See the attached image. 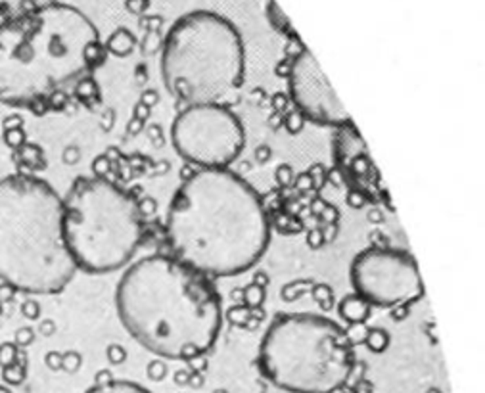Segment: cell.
I'll use <instances>...</instances> for the list:
<instances>
[{"instance_id":"9a60e30c","label":"cell","mask_w":485,"mask_h":393,"mask_svg":"<svg viewBox=\"0 0 485 393\" xmlns=\"http://www.w3.org/2000/svg\"><path fill=\"white\" fill-rule=\"evenodd\" d=\"M368 313V305L365 301H361L357 296L348 298L345 301H341V316H345L349 323H359L363 320Z\"/></svg>"},{"instance_id":"ba28073f","label":"cell","mask_w":485,"mask_h":393,"mask_svg":"<svg viewBox=\"0 0 485 393\" xmlns=\"http://www.w3.org/2000/svg\"><path fill=\"white\" fill-rule=\"evenodd\" d=\"M171 142L200 169H229L244 150L246 133L229 106H187L171 125Z\"/></svg>"},{"instance_id":"5b68a950","label":"cell","mask_w":485,"mask_h":393,"mask_svg":"<svg viewBox=\"0 0 485 393\" xmlns=\"http://www.w3.org/2000/svg\"><path fill=\"white\" fill-rule=\"evenodd\" d=\"M162 77L169 95L187 106H227L246 75V48L238 27L213 10H192L165 35Z\"/></svg>"},{"instance_id":"5bb4252c","label":"cell","mask_w":485,"mask_h":393,"mask_svg":"<svg viewBox=\"0 0 485 393\" xmlns=\"http://www.w3.org/2000/svg\"><path fill=\"white\" fill-rule=\"evenodd\" d=\"M86 393H150L142 385L129 382V380H110L91 387Z\"/></svg>"},{"instance_id":"8992f818","label":"cell","mask_w":485,"mask_h":393,"mask_svg":"<svg viewBox=\"0 0 485 393\" xmlns=\"http://www.w3.org/2000/svg\"><path fill=\"white\" fill-rule=\"evenodd\" d=\"M61 211L77 271L110 274L133 263L144 240V219L127 190L102 177H83L61 198Z\"/></svg>"},{"instance_id":"7a4b0ae2","label":"cell","mask_w":485,"mask_h":393,"mask_svg":"<svg viewBox=\"0 0 485 393\" xmlns=\"http://www.w3.org/2000/svg\"><path fill=\"white\" fill-rule=\"evenodd\" d=\"M169 256L205 278H230L259 263L271 222L256 189L230 169H198L173 194L165 217Z\"/></svg>"},{"instance_id":"7c38bea8","label":"cell","mask_w":485,"mask_h":393,"mask_svg":"<svg viewBox=\"0 0 485 393\" xmlns=\"http://www.w3.org/2000/svg\"><path fill=\"white\" fill-rule=\"evenodd\" d=\"M52 2H58V0H0V17L8 19V17L21 16L27 12L44 8Z\"/></svg>"},{"instance_id":"30bf717a","label":"cell","mask_w":485,"mask_h":393,"mask_svg":"<svg viewBox=\"0 0 485 393\" xmlns=\"http://www.w3.org/2000/svg\"><path fill=\"white\" fill-rule=\"evenodd\" d=\"M288 93L294 106L307 121L330 128L353 125L328 77L305 46H301V50L289 61Z\"/></svg>"},{"instance_id":"277c9868","label":"cell","mask_w":485,"mask_h":393,"mask_svg":"<svg viewBox=\"0 0 485 393\" xmlns=\"http://www.w3.org/2000/svg\"><path fill=\"white\" fill-rule=\"evenodd\" d=\"M75 273L58 192L31 175L0 179V282L21 294L50 296Z\"/></svg>"},{"instance_id":"3957f363","label":"cell","mask_w":485,"mask_h":393,"mask_svg":"<svg viewBox=\"0 0 485 393\" xmlns=\"http://www.w3.org/2000/svg\"><path fill=\"white\" fill-rule=\"evenodd\" d=\"M115 309L140 347L169 361L202 357L222 328V303L211 280L165 253L125 269Z\"/></svg>"},{"instance_id":"4fadbf2b","label":"cell","mask_w":485,"mask_h":393,"mask_svg":"<svg viewBox=\"0 0 485 393\" xmlns=\"http://www.w3.org/2000/svg\"><path fill=\"white\" fill-rule=\"evenodd\" d=\"M265 16L269 19V23L278 31L280 35H286L288 39L292 41H298L299 43V35L296 33V29L292 27L289 19L284 16V12L278 8V4L274 0H267V6H265Z\"/></svg>"},{"instance_id":"52a82bcc","label":"cell","mask_w":485,"mask_h":393,"mask_svg":"<svg viewBox=\"0 0 485 393\" xmlns=\"http://www.w3.org/2000/svg\"><path fill=\"white\" fill-rule=\"evenodd\" d=\"M259 370L286 393H336L348 384L355 357L348 334L313 313L274 316L257 355Z\"/></svg>"},{"instance_id":"8fae6325","label":"cell","mask_w":485,"mask_h":393,"mask_svg":"<svg viewBox=\"0 0 485 393\" xmlns=\"http://www.w3.org/2000/svg\"><path fill=\"white\" fill-rule=\"evenodd\" d=\"M332 150L334 163L351 189L370 202L388 204V192L380 171L376 169L374 160L355 125L336 128Z\"/></svg>"},{"instance_id":"9c48e42d","label":"cell","mask_w":485,"mask_h":393,"mask_svg":"<svg viewBox=\"0 0 485 393\" xmlns=\"http://www.w3.org/2000/svg\"><path fill=\"white\" fill-rule=\"evenodd\" d=\"M349 280L355 296L368 307H405L424 296L417 261L403 249H363L351 261Z\"/></svg>"},{"instance_id":"6da1fadb","label":"cell","mask_w":485,"mask_h":393,"mask_svg":"<svg viewBox=\"0 0 485 393\" xmlns=\"http://www.w3.org/2000/svg\"><path fill=\"white\" fill-rule=\"evenodd\" d=\"M104 60L98 29L81 10L52 2L0 21V102L48 113L66 108Z\"/></svg>"}]
</instances>
